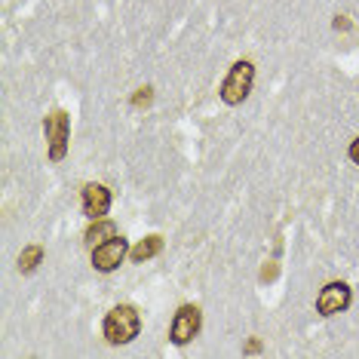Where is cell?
Returning a JSON list of instances; mask_svg holds the SVG:
<instances>
[{"instance_id":"1","label":"cell","mask_w":359,"mask_h":359,"mask_svg":"<svg viewBox=\"0 0 359 359\" xmlns=\"http://www.w3.org/2000/svg\"><path fill=\"white\" fill-rule=\"evenodd\" d=\"M138 332H142V316H138V310H135V307H129V304L114 307L111 313L104 316V323H102L104 341H108V344H114V347L135 341V338H138Z\"/></svg>"},{"instance_id":"2","label":"cell","mask_w":359,"mask_h":359,"mask_svg":"<svg viewBox=\"0 0 359 359\" xmlns=\"http://www.w3.org/2000/svg\"><path fill=\"white\" fill-rule=\"evenodd\" d=\"M252 83H255V65H252L249 59H240V62H233L231 65V74L224 77V83H222V102L224 104H243L249 99V93H252Z\"/></svg>"},{"instance_id":"3","label":"cell","mask_w":359,"mask_h":359,"mask_svg":"<svg viewBox=\"0 0 359 359\" xmlns=\"http://www.w3.org/2000/svg\"><path fill=\"white\" fill-rule=\"evenodd\" d=\"M43 135H46V151L50 160L59 163L68 157V142H71V117L65 111H50L43 120Z\"/></svg>"},{"instance_id":"4","label":"cell","mask_w":359,"mask_h":359,"mask_svg":"<svg viewBox=\"0 0 359 359\" xmlns=\"http://www.w3.org/2000/svg\"><path fill=\"white\" fill-rule=\"evenodd\" d=\"M200 323H203L200 307L197 304H182L175 310V316H172V325H169V341H172L175 347L191 344V341L197 338V332H200Z\"/></svg>"},{"instance_id":"5","label":"cell","mask_w":359,"mask_h":359,"mask_svg":"<svg viewBox=\"0 0 359 359\" xmlns=\"http://www.w3.org/2000/svg\"><path fill=\"white\" fill-rule=\"evenodd\" d=\"M129 255V246L123 236H111V240L99 243V246H93V267L102 273H111L117 271L120 264H123V258Z\"/></svg>"},{"instance_id":"6","label":"cell","mask_w":359,"mask_h":359,"mask_svg":"<svg viewBox=\"0 0 359 359\" xmlns=\"http://www.w3.org/2000/svg\"><path fill=\"white\" fill-rule=\"evenodd\" d=\"M350 307V285L334 280V283H325L323 292L316 295V313L320 316H334V313H344Z\"/></svg>"},{"instance_id":"7","label":"cell","mask_w":359,"mask_h":359,"mask_svg":"<svg viewBox=\"0 0 359 359\" xmlns=\"http://www.w3.org/2000/svg\"><path fill=\"white\" fill-rule=\"evenodd\" d=\"M111 209V191L104 184H95L89 182L83 187V215L89 222H95V218H104Z\"/></svg>"},{"instance_id":"8","label":"cell","mask_w":359,"mask_h":359,"mask_svg":"<svg viewBox=\"0 0 359 359\" xmlns=\"http://www.w3.org/2000/svg\"><path fill=\"white\" fill-rule=\"evenodd\" d=\"M163 252V236L160 233H151L144 236V240H138L133 249H129V258H133V264H144V261L157 258Z\"/></svg>"},{"instance_id":"9","label":"cell","mask_w":359,"mask_h":359,"mask_svg":"<svg viewBox=\"0 0 359 359\" xmlns=\"http://www.w3.org/2000/svg\"><path fill=\"white\" fill-rule=\"evenodd\" d=\"M111 236H117V227H114V222H108V218H95V222L89 224V231H86V243H89V246H99V243L111 240Z\"/></svg>"},{"instance_id":"10","label":"cell","mask_w":359,"mask_h":359,"mask_svg":"<svg viewBox=\"0 0 359 359\" xmlns=\"http://www.w3.org/2000/svg\"><path fill=\"white\" fill-rule=\"evenodd\" d=\"M40 261H43V246H28V249H22V255H19V271L22 273H34L37 267H40Z\"/></svg>"},{"instance_id":"11","label":"cell","mask_w":359,"mask_h":359,"mask_svg":"<svg viewBox=\"0 0 359 359\" xmlns=\"http://www.w3.org/2000/svg\"><path fill=\"white\" fill-rule=\"evenodd\" d=\"M151 99H154V89H151V86H142V89H138V93L133 95V108H148Z\"/></svg>"},{"instance_id":"12","label":"cell","mask_w":359,"mask_h":359,"mask_svg":"<svg viewBox=\"0 0 359 359\" xmlns=\"http://www.w3.org/2000/svg\"><path fill=\"white\" fill-rule=\"evenodd\" d=\"M347 28H350L347 15H334V31H347Z\"/></svg>"},{"instance_id":"13","label":"cell","mask_w":359,"mask_h":359,"mask_svg":"<svg viewBox=\"0 0 359 359\" xmlns=\"http://www.w3.org/2000/svg\"><path fill=\"white\" fill-rule=\"evenodd\" d=\"M350 160H353L356 166H359V135L353 138V142H350Z\"/></svg>"},{"instance_id":"14","label":"cell","mask_w":359,"mask_h":359,"mask_svg":"<svg viewBox=\"0 0 359 359\" xmlns=\"http://www.w3.org/2000/svg\"><path fill=\"white\" fill-rule=\"evenodd\" d=\"M276 276V264H271V267H264V271H261V280H273Z\"/></svg>"},{"instance_id":"15","label":"cell","mask_w":359,"mask_h":359,"mask_svg":"<svg viewBox=\"0 0 359 359\" xmlns=\"http://www.w3.org/2000/svg\"><path fill=\"white\" fill-rule=\"evenodd\" d=\"M258 350H261V341H258V338H252L249 344H246V353H258Z\"/></svg>"}]
</instances>
